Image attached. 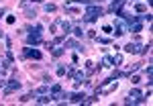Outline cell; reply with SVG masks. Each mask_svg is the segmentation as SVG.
I'll list each match as a JSON object with an SVG mask.
<instances>
[{
  "label": "cell",
  "mask_w": 153,
  "mask_h": 106,
  "mask_svg": "<svg viewBox=\"0 0 153 106\" xmlns=\"http://www.w3.org/2000/svg\"><path fill=\"white\" fill-rule=\"evenodd\" d=\"M135 8H137V12H145V4H137Z\"/></svg>",
  "instance_id": "cell-14"
},
{
  "label": "cell",
  "mask_w": 153,
  "mask_h": 106,
  "mask_svg": "<svg viewBox=\"0 0 153 106\" xmlns=\"http://www.w3.org/2000/svg\"><path fill=\"white\" fill-rule=\"evenodd\" d=\"M70 96H71V100H74V102H84V98H86V96L80 94V92H76V94H70Z\"/></svg>",
  "instance_id": "cell-9"
},
{
  "label": "cell",
  "mask_w": 153,
  "mask_h": 106,
  "mask_svg": "<svg viewBox=\"0 0 153 106\" xmlns=\"http://www.w3.org/2000/svg\"><path fill=\"white\" fill-rule=\"evenodd\" d=\"M2 37H4V35H2V33H0V39H2Z\"/></svg>",
  "instance_id": "cell-19"
},
{
  "label": "cell",
  "mask_w": 153,
  "mask_h": 106,
  "mask_svg": "<svg viewBox=\"0 0 153 106\" xmlns=\"http://www.w3.org/2000/svg\"><path fill=\"white\" fill-rule=\"evenodd\" d=\"M27 43H29V45H37V43H41V33H31V35L27 37Z\"/></svg>",
  "instance_id": "cell-5"
},
{
  "label": "cell",
  "mask_w": 153,
  "mask_h": 106,
  "mask_svg": "<svg viewBox=\"0 0 153 106\" xmlns=\"http://www.w3.org/2000/svg\"><path fill=\"white\" fill-rule=\"evenodd\" d=\"M65 71H68L65 67H57V76H65Z\"/></svg>",
  "instance_id": "cell-15"
},
{
  "label": "cell",
  "mask_w": 153,
  "mask_h": 106,
  "mask_svg": "<svg viewBox=\"0 0 153 106\" xmlns=\"http://www.w3.org/2000/svg\"><path fill=\"white\" fill-rule=\"evenodd\" d=\"M16 90H21V82L10 80V82L6 84V88H4V94H10V92H16Z\"/></svg>",
  "instance_id": "cell-4"
},
{
  "label": "cell",
  "mask_w": 153,
  "mask_h": 106,
  "mask_svg": "<svg viewBox=\"0 0 153 106\" xmlns=\"http://www.w3.org/2000/svg\"><path fill=\"white\" fill-rule=\"evenodd\" d=\"M102 31H104V33H112V27H108V24H106V27H102Z\"/></svg>",
  "instance_id": "cell-16"
},
{
  "label": "cell",
  "mask_w": 153,
  "mask_h": 106,
  "mask_svg": "<svg viewBox=\"0 0 153 106\" xmlns=\"http://www.w3.org/2000/svg\"><path fill=\"white\" fill-rule=\"evenodd\" d=\"M55 8H57L55 4H45V12H55Z\"/></svg>",
  "instance_id": "cell-12"
},
{
  "label": "cell",
  "mask_w": 153,
  "mask_h": 106,
  "mask_svg": "<svg viewBox=\"0 0 153 106\" xmlns=\"http://www.w3.org/2000/svg\"><path fill=\"white\" fill-rule=\"evenodd\" d=\"M51 31L55 33V35H59V37H63V33L68 35L71 31V24L65 21V19H57L55 23H53V27H51Z\"/></svg>",
  "instance_id": "cell-2"
},
{
  "label": "cell",
  "mask_w": 153,
  "mask_h": 106,
  "mask_svg": "<svg viewBox=\"0 0 153 106\" xmlns=\"http://www.w3.org/2000/svg\"><path fill=\"white\" fill-rule=\"evenodd\" d=\"M127 29H129V31H133V33H141L143 23H139V21H137V23H131L129 27H127Z\"/></svg>",
  "instance_id": "cell-8"
},
{
  "label": "cell",
  "mask_w": 153,
  "mask_h": 106,
  "mask_svg": "<svg viewBox=\"0 0 153 106\" xmlns=\"http://www.w3.org/2000/svg\"><path fill=\"white\" fill-rule=\"evenodd\" d=\"M27 2H39V0H27Z\"/></svg>",
  "instance_id": "cell-18"
},
{
  "label": "cell",
  "mask_w": 153,
  "mask_h": 106,
  "mask_svg": "<svg viewBox=\"0 0 153 106\" xmlns=\"http://www.w3.org/2000/svg\"><path fill=\"white\" fill-rule=\"evenodd\" d=\"M98 43H102V45H106V43H108V39H104V37H98Z\"/></svg>",
  "instance_id": "cell-17"
},
{
  "label": "cell",
  "mask_w": 153,
  "mask_h": 106,
  "mask_svg": "<svg viewBox=\"0 0 153 106\" xmlns=\"http://www.w3.org/2000/svg\"><path fill=\"white\" fill-rule=\"evenodd\" d=\"M112 31H114V35H125L129 29H127V23H125V19H120V16H117L114 19V24H112Z\"/></svg>",
  "instance_id": "cell-3"
},
{
  "label": "cell",
  "mask_w": 153,
  "mask_h": 106,
  "mask_svg": "<svg viewBox=\"0 0 153 106\" xmlns=\"http://www.w3.org/2000/svg\"><path fill=\"white\" fill-rule=\"evenodd\" d=\"M25 55H27V57H33V59H41V51L27 47V49H25Z\"/></svg>",
  "instance_id": "cell-7"
},
{
  "label": "cell",
  "mask_w": 153,
  "mask_h": 106,
  "mask_svg": "<svg viewBox=\"0 0 153 106\" xmlns=\"http://www.w3.org/2000/svg\"><path fill=\"white\" fill-rule=\"evenodd\" d=\"M112 63L120 65V63H123V57H120V55H114V57H112Z\"/></svg>",
  "instance_id": "cell-13"
},
{
  "label": "cell",
  "mask_w": 153,
  "mask_h": 106,
  "mask_svg": "<svg viewBox=\"0 0 153 106\" xmlns=\"http://www.w3.org/2000/svg\"><path fill=\"white\" fill-rule=\"evenodd\" d=\"M94 70H96V65L92 63V61H88V63H86V71H88V73H92Z\"/></svg>",
  "instance_id": "cell-11"
},
{
  "label": "cell",
  "mask_w": 153,
  "mask_h": 106,
  "mask_svg": "<svg viewBox=\"0 0 153 106\" xmlns=\"http://www.w3.org/2000/svg\"><path fill=\"white\" fill-rule=\"evenodd\" d=\"M71 33H74V37H84V31L80 29V27H74V29H71Z\"/></svg>",
  "instance_id": "cell-10"
},
{
  "label": "cell",
  "mask_w": 153,
  "mask_h": 106,
  "mask_svg": "<svg viewBox=\"0 0 153 106\" xmlns=\"http://www.w3.org/2000/svg\"><path fill=\"white\" fill-rule=\"evenodd\" d=\"M125 2H127V0H112V4H110V12H118L123 6H125Z\"/></svg>",
  "instance_id": "cell-6"
},
{
  "label": "cell",
  "mask_w": 153,
  "mask_h": 106,
  "mask_svg": "<svg viewBox=\"0 0 153 106\" xmlns=\"http://www.w3.org/2000/svg\"><path fill=\"white\" fill-rule=\"evenodd\" d=\"M100 14H104V8H100L98 4H88L86 6V14H84V23H92V21H96Z\"/></svg>",
  "instance_id": "cell-1"
}]
</instances>
